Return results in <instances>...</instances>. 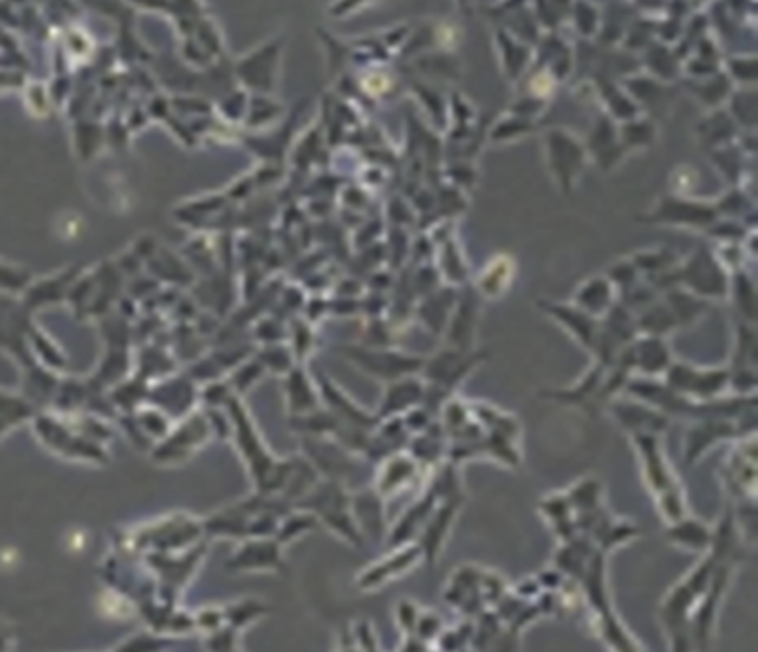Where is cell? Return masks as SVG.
<instances>
[{
  "mask_svg": "<svg viewBox=\"0 0 758 652\" xmlns=\"http://www.w3.org/2000/svg\"><path fill=\"white\" fill-rule=\"evenodd\" d=\"M632 443L638 461H641L643 479L656 499V508L661 512V517L667 523L685 517V497L681 483H678L670 461L665 457L661 437H656V434H634Z\"/></svg>",
  "mask_w": 758,
  "mask_h": 652,
  "instance_id": "cell-1",
  "label": "cell"
},
{
  "mask_svg": "<svg viewBox=\"0 0 758 652\" xmlns=\"http://www.w3.org/2000/svg\"><path fill=\"white\" fill-rule=\"evenodd\" d=\"M336 352L354 368L361 370L367 377H372L381 383H392L403 377H414L421 374L425 357L418 354L398 352L392 348H374V345H338Z\"/></svg>",
  "mask_w": 758,
  "mask_h": 652,
  "instance_id": "cell-2",
  "label": "cell"
},
{
  "mask_svg": "<svg viewBox=\"0 0 758 652\" xmlns=\"http://www.w3.org/2000/svg\"><path fill=\"white\" fill-rule=\"evenodd\" d=\"M667 388L692 401H714L730 392V370L727 365H701L687 361H672L663 374Z\"/></svg>",
  "mask_w": 758,
  "mask_h": 652,
  "instance_id": "cell-3",
  "label": "cell"
},
{
  "mask_svg": "<svg viewBox=\"0 0 758 652\" xmlns=\"http://www.w3.org/2000/svg\"><path fill=\"white\" fill-rule=\"evenodd\" d=\"M676 285L703 301H721L730 292V272L712 250L701 248L676 265Z\"/></svg>",
  "mask_w": 758,
  "mask_h": 652,
  "instance_id": "cell-4",
  "label": "cell"
},
{
  "mask_svg": "<svg viewBox=\"0 0 758 652\" xmlns=\"http://www.w3.org/2000/svg\"><path fill=\"white\" fill-rule=\"evenodd\" d=\"M585 147L574 136L552 132L547 136V163L550 172L563 192H572L578 174L583 172Z\"/></svg>",
  "mask_w": 758,
  "mask_h": 652,
  "instance_id": "cell-5",
  "label": "cell"
},
{
  "mask_svg": "<svg viewBox=\"0 0 758 652\" xmlns=\"http://www.w3.org/2000/svg\"><path fill=\"white\" fill-rule=\"evenodd\" d=\"M718 221L716 205H705L703 201L678 199V196H667L656 205V210L650 214V223H663L674 227H690V230H710Z\"/></svg>",
  "mask_w": 758,
  "mask_h": 652,
  "instance_id": "cell-6",
  "label": "cell"
},
{
  "mask_svg": "<svg viewBox=\"0 0 758 652\" xmlns=\"http://www.w3.org/2000/svg\"><path fill=\"white\" fill-rule=\"evenodd\" d=\"M614 421L621 426L627 434H661L670 426V417H665L663 412L654 410L652 405H647L638 399L632 397H616L605 405Z\"/></svg>",
  "mask_w": 758,
  "mask_h": 652,
  "instance_id": "cell-7",
  "label": "cell"
},
{
  "mask_svg": "<svg viewBox=\"0 0 758 652\" xmlns=\"http://www.w3.org/2000/svg\"><path fill=\"white\" fill-rule=\"evenodd\" d=\"M481 316V296L474 288H465L458 292L456 305L452 310L450 321L445 325V343L447 348L470 352L476 339V325Z\"/></svg>",
  "mask_w": 758,
  "mask_h": 652,
  "instance_id": "cell-8",
  "label": "cell"
},
{
  "mask_svg": "<svg viewBox=\"0 0 758 652\" xmlns=\"http://www.w3.org/2000/svg\"><path fill=\"white\" fill-rule=\"evenodd\" d=\"M627 352H630L634 377L661 379L674 361L665 337H652V334H638V337L627 345Z\"/></svg>",
  "mask_w": 758,
  "mask_h": 652,
  "instance_id": "cell-9",
  "label": "cell"
},
{
  "mask_svg": "<svg viewBox=\"0 0 758 652\" xmlns=\"http://www.w3.org/2000/svg\"><path fill=\"white\" fill-rule=\"evenodd\" d=\"M536 305H538V310L550 316L554 323L561 325V328L570 334V337L581 345V348L592 350L596 330H598V319L585 314L583 310H578L572 301L561 303L552 299H541Z\"/></svg>",
  "mask_w": 758,
  "mask_h": 652,
  "instance_id": "cell-10",
  "label": "cell"
},
{
  "mask_svg": "<svg viewBox=\"0 0 758 652\" xmlns=\"http://www.w3.org/2000/svg\"><path fill=\"white\" fill-rule=\"evenodd\" d=\"M732 437H738L736 423L732 419H718V417L696 419L694 426L685 432V443H683L685 461L694 463L712 446H716V443L732 439Z\"/></svg>",
  "mask_w": 758,
  "mask_h": 652,
  "instance_id": "cell-11",
  "label": "cell"
},
{
  "mask_svg": "<svg viewBox=\"0 0 758 652\" xmlns=\"http://www.w3.org/2000/svg\"><path fill=\"white\" fill-rule=\"evenodd\" d=\"M425 397V383L423 379L414 377H403L396 379L392 383H385V392L381 405L376 410V419L385 421V419H394V417H403L405 412H410L416 405H423Z\"/></svg>",
  "mask_w": 758,
  "mask_h": 652,
  "instance_id": "cell-12",
  "label": "cell"
},
{
  "mask_svg": "<svg viewBox=\"0 0 758 652\" xmlns=\"http://www.w3.org/2000/svg\"><path fill=\"white\" fill-rule=\"evenodd\" d=\"M516 279V261L512 254H494L490 259L485 261V265L478 270L476 281L472 283V288L476 290L478 296L490 301L503 299L507 290L512 288V283Z\"/></svg>",
  "mask_w": 758,
  "mask_h": 652,
  "instance_id": "cell-13",
  "label": "cell"
},
{
  "mask_svg": "<svg viewBox=\"0 0 758 652\" xmlns=\"http://www.w3.org/2000/svg\"><path fill=\"white\" fill-rule=\"evenodd\" d=\"M421 548H418V543H412L407 541L405 546L396 548L392 552V557H383L381 561H376L374 566H369L361 577H358V586L361 588H378L381 584H385V581L390 579H396L398 575H403V572L412 570L418 561H421Z\"/></svg>",
  "mask_w": 758,
  "mask_h": 652,
  "instance_id": "cell-14",
  "label": "cell"
},
{
  "mask_svg": "<svg viewBox=\"0 0 758 652\" xmlns=\"http://www.w3.org/2000/svg\"><path fill=\"white\" fill-rule=\"evenodd\" d=\"M616 301H618L616 288L605 274L587 276L583 283L576 285L574 296H572V303L576 305V308L594 316V319H601V316L610 312V308Z\"/></svg>",
  "mask_w": 758,
  "mask_h": 652,
  "instance_id": "cell-15",
  "label": "cell"
},
{
  "mask_svg": "<svg viewBox=\"0 0 758 652\" xmlns=\"http://www.w3.org/2000/svg\"><path fill=\"white\" fill-rule=\"evenodd\" d=\"M418 472V461L412 454H390L376 474V492L383 499L394 497L412 486Z\"/></svg>",
  "mask_w": 758,
  "mask_h": 652,
  "instance_id": "cell-16",
  "label": "cell"
},
{
  "mask_svg": "<svg viewBox=\"0 0 758 652\" xmlns=\"http://www.w3.org/2000/svg\"><path fill=\"white\" fill-rule=\"evenodd\" d=\"M456 510H458L456 499L443 501V506L438 508L436 512H432V515L427 517V521L423 523V539H421V543H418V548H421V555L427 561H434L436 552H441L447 532H450V528H452Z\"/></svg>",
  "mask_w": 758,
  "mask_h": 652,
  "instance_id": "cell-17",
  "label": "cell"
},
{
  "mask_svg": "<svg viewBox=\"0 0 758 652\" xmlns=\"http://www.w3.org/2000/svg\"><path fill=\"white\" fill-rule=\"evenodd\" d=\"M661 299L665 301L667 308H670L676 328H694V325L707 314V310H710V301L698 299L696 294L683 288L667 290L663 292Z\"/></svg>",
  "mask_w": 758,
  "mask_h": 652,
  "instance_id": "cell-18",
  "label": "cell"
},
{
  "mask_svg": "<svg viewBox=\"0 0 758 652\" xmlns=\"http://www.w3.org/2000/svg\"><path fill=\"white\" fill-rule=\"evenodd\" d=\"M727 483L738 497H754V479H756V459H754V437L747 439V450H736L734 457L727 461Z\"/></svg>",
  "mask_w": 758,
  "mask_h": 652,
  "instance_id": "cell-19",
  "label": "cell"
},
{
  "mask_svg": "<svg viewBox=\"0 0 758 652\" xmlns=\"http://www.w3.org/2000/svg\"><path fill=\"white\" fill-rule=\"evenodd\" d=\"M712 537H714V530L710 526H705L703 521L690 519V517H681L678 521L670 523V528H667V539H670L674 546L692 550V552L710 550Z\"/></svg>",
  "mask_w": 758,
  "mask_h": 652,
  "instance_id": "cell-20",
  "label": "cell"
},
{
  "mask_svg": "<svg viewBox=\"0 0 758 652\" xmlns=\"http://www.w3.org/2000/svg\"><path fill=\"white\" fill-rule=\"evenodd\" d=\"M634 321L638 334H652V337H665V334L678 330L674 316L663 299H656L645 310L636 312Z\"/></svg>",
  "mask_w": 758,
  "mask_h": 652,
  "instance_id": "cell-21",
  "label": "cell"
},
{
  "mask_svg": "<svg viewBox=\"0 0 758 652\" xmlns=\"http://www.w3.org/2000/svg\"><path fill=\"white\" fill-rule=\"evenodd\" d=\"M756 361V337H754V323L738 321L734 330V352L732 361L727 365L730 372L738 370H754Z\"/></svg>",
  "mask_w": 758,
  "mask_h": 652,
  "instance_id": "cell-22",
  "label": "cell"
},
{
  "mask_svg": "<svg viewBox=\"0 0 758 652\" xmlns=\"http://www.w3.org/2000/svg\"><path fill=\"white\" fill-rule=\"evenodd\" d=\"M754 281L747 276L745 270L730 272V292L727 296L734 301L736 312L741 314V321L754 323V308H756V292Z\"/></svg>",
  "mask_w": 758,
  "mask_h": 652,
  "instance_id": "cell-23",
  "label": "cell"
}]
</instances>
